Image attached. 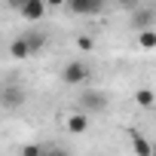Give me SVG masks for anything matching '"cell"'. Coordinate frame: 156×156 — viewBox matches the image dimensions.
Returning <instances> with one entry per match:
<instances>
[{"label": "cell", "mask_w": 156, "mask_h": 156, "mask_svg": "<svg viewBox=\"0 0 156 156\" xmlns=\"http://www.w3.org/2000/svg\"><path fill=\"white\" fill-rule=\"evenodd\" d=\"M156 25V9L153 6H132V28L135 31H153Z\"/></svg>", "instance_id": "277c9868"}, {"label": "cell", "mask_w": 156, "mask_h": 156, "mask_svg": "<svg viewBox=\"0 0 156 156\" xmlns=\"http://www.w3.org/2000/svg\"><path fill=\"white\" fill-rule=\"evenodd\" d=\"M22 40H25V46H28V52H31V55H34V52H40V49L46 46V34H43V31H34V28H31V31H25V34H22Z\"/></svg>", "instance_id": "52a82bcc"}, {"label": "cell", "mask_w": 156, "mask_h": 156, "mask_svg": "<svg viewBox=\"0 0 156 156\" xmlns=\"http://www.w3.org/2000/svg\"><path fill=\"white\" fill-rule=\"evenodd\" d=\"M135 98H138V104H141V107H153V89H141Z\"/></svg>", "instance_id": "8fae6325"}, {"label": "cell", "mask_w": 156, "mask_h": 156, "mask_svg": "<svg viewBox=\"0 0 156 156\" xmlns=\"http://www.w3.org/2000/svg\"><path fill=\"white\" fill-rule=\"evenodd\" d=\"M61 80H64L67 86H83V83L89 80V64H86V61H70V64H64Z\"/></svg>", "instance_id": "3957f363"}, {"label": "cell", "mask_w": 156, "mask_h": 156, "mask_svg": "<svg viewBox=\"0 0 156 156\" xmlns=\"http://www.w3.org/2000/svg\"><path fill=\"white\" fill-rule=\"evenodd\" d=\"M19 12L25 22H40L46 16V3L43 0H19Z\"/></svg>", "instance_id": "5b68a950"}, {"label": "cell", "mask_w": 156, "mask_h": 156, "mask_svg": "<svg viewBox=\"0 0 156 156\" xmlns=\"http://www.w3.org/2000/svg\"><path fill=\"white\" fill-rule=\"evenodd\" d=\"M67 9L73 16H98V12H104V3L101 0H70Z\"/></svg>", "instance_id": "8992f818"}, {"label": "cell", "mask_w": 156, "mask_h": 156, "mask_svg": "<svg viewBox=\"0 0 156 156\" xmlns=\"http://www.w3.org/2000/svg\"><path fill=\"white\" fill-rule=\"evenodd\" d=\"M76 46H80V49H92V37H80Z\"/></svg>", "instance_id": "9a60e30c"}, {"label": "cell", "mask_w": 156, "mask_h": 156, "mask_svg": "<svg viewBox=\"0 0 156 156\" xmlns=\"http://www.w3.org/2000/svg\"><path fill=\"white\" fill-rule=\"evenodd\" d=\"M43 156H73L67 147H43Z\"/></svg>", "instance_id": "5bb4252c"}, {"label": "cell", "mask_w": 156, "mask_h": 156, "mask_svg": "<svg viewBox=\"0 0 156 156\" xmlns=\"http://www.w3.org/2000/svg\"><path fill=\"white\" fill-rule=\"evenodd\" d=\"M89 129V116H83V113H73L70 119H67V132H73V135H80V132H86Z\"/></svg>", "instance_id": "9c48e42d"}, {"label": "cell", "mask_w": 156, "mask_h": 156, "mask_svg": "<svg viewBox=\"0 0 156 156\" xmlns=\"http://www.w3.org/2000/svg\"><path fill=\"white\" fill-rule=\"evenodd\" d=\"M110 107V98L104 95V92H83V98H80V113L83 116H89V113H104Z\"/></svg>", "instance_id": "6da1fadb"}, {"label": "cell", "mask_w": 156, "mask_h": 156, "mask_svg": "<svg viewBox=\"0 0 156 156\" xmlns=\"http://www.w3.org/2000/svg\"><path fill=\"white\" fill-rule=\"evenodd\" d=\"M141 46L144 49H153L156 46V31H141Z\"/></svg>", "instance_id": "7c38bea8"}, {"label": "cell", "mask_w": 156, "mask_h": 156, "mask_svg": "<svg viewBox=\"0 0 156 156\" xmlns=\"http://www.w3.org/2000/svg\"><path fill=\"white\" fill-rule=\"evenodd\" d=\"M25 104V89L19 83H6V86H0V107H6V110H19Z\"/></svg>", "instance_id": "7a4b0ae2"}, {"label": "cell", "mask_w": 156, "mask_h": 156, "mask_svg": "<svg viewBox=\"0 0 156 156\" xmlns=\"http://www.w3.org/2000/svg\"><path fill=\"white\" fill-rule=\"evenodd\" d=\"M9 55H12V58H28V55H31V52H28V46H25V40H22V37H19V40H12V43H9Z\"/></svg>", "instance_id": "30bf717a"}, {"label": "cell", "mask_w": 156, "mask_h": 156, "mask_svg": "<svg viewBox=\"0 0 156 156\" xmlns=\"http://www.w3.org/2000/svg\"><path fill=\"white\" fill-rule=\"evenodd\" d=\"M22 156H43V144H25Z\"/></svg>", "instance_id": "4fadbf2b"}, {"label": "cell", "mask_w": 156, "mask_h": 156, "mask_svg": "<svg viewBox=\"0 0 156 156\" xmlns=\"http://www.w3.org/2000/svg\"><path fill=\"white\" fill-rule=\"evenodd\" d=\"M132 150H135L138 156H153V147H150V141H147L144 135H138V132H132Z\"/></svg>", "instance_id": "ba28073f"}]
</instances>
